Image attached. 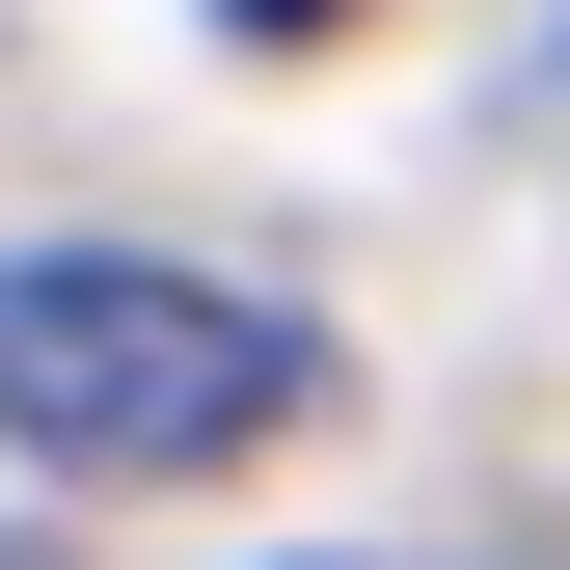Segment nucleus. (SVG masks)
Here are the masks:
<instances>
[{"instance_id": "1", "label": "nucleus", "mask_w": 570, "mask_h": 570, "mask_svg": "<svg viewBox=\"0 0 570 570\" xmlns=\"http://www.w3.org/2000/svg\"><path fill=\"white\" fill-rule=\"evenodd\" d=\"M326 353L245 272L164 245H0V462H82V489H218L245 435H299Z\"/></svg>"}, {"instance_id": "2", "label": "nucleus", "mask_w": 570, "mask_h": 570, "mask_svg": "<svg viewBox=\"0 0 570 570\" xmlns=\"http://www.w3.org/2000/svg\"><path fill=\"white\" fill-rule=\"evenodd\" d=\"M218 28H272V55H299V28H353V0H218Z\"/></svg>"}, {"instance_id": "3", "label": "nucleus", "mask_w": 570, "mask_h": 570, "mask_svg": "<svg viewBox=\"0 0 570 570\" xmlns=\"http://www.w3.org/2000/svg\"><path fill=\"white\" fill-rule=\"evenodd\" d=\"M0 570H55V543H0Z\"/></svg>"}]
</instances>
